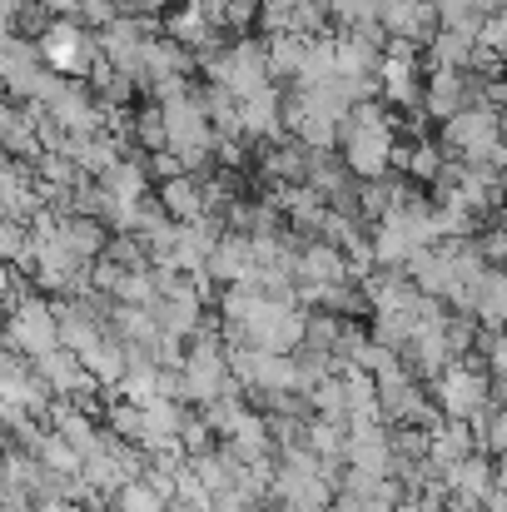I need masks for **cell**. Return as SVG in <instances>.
I'll return each instance as SVG.
<instances>
[{"mask_svg":"<svg viewBox=\"0 0 507 512\" xmlns=\"http://www.w3.org/2000/svg\"><path fill=\"white\" fill-rule=\"evenodd\" d=\"M160 209H165L174 224H199L214 214V194H209V179L199 170H179L160 184Z\"/></svg>","mask_w":507,"mask_h":512,"instance_id":"obj_7","label":"cell"},{"mask_svg":"<svg viewBox=\"0 0 507 512\" xmlns=\"http://www.w3.org/2000/svg\"><path fill=\"white\" fill-rule=\"evenodd\" d=\"M483 90H488V80H478L473 70H428V80H423V115L443 125L458 110L483 105Z\"/></svg>","mask_w":507,"mask_h":512,"instance_id":"obj_5","label":"cell"},{"mask_svg":"<svg viewBox=\"0 0 507 512\" xmlns=\"http://www.w3.org/2000/svg\"><path fill=\"white\" fill-rule=\"evenodd\" d=\"M438 145L448 160H468V165H498L503 170L507 155V135H503V115L493 105H468L453 120L438 125Z\"/></svg>","mask_w":507,"mask_h":512,"instance_id":"obj_2","label":"cell"},{"mask_svg":"<svg viewBox=\"0 0 507 512\" xmlns=\"http://www.w3.org/2000/svg\"><path fill=\"white\" fill-rule=\"evenodd\" d=\"M393 145H398V120L383 110V100H358L338 120V160L358 179H378L393 170Z\"/></svg>","mask_w":507,"mask_h":512,"instance_id":"obj_1","label":"cell"},{"mask_svg":"<svg viewBox=\"0 0 507 512\" xmlns=\"http://www.w3.org/2000/svg\"><path fill=\"white\" fill-rule=\"evenodd\" d=\"M428 70H473V60H478V35H463V30H438L428 45Z\"/></svg>","mask_w":507,"mask_h":512,"instance_id":"obj_9","label":"cell"},{"mask_svg":"<svg viewBox=\"0 0 507 512\" xmlns=\"http://www.w3.org/2000/svg\"><path fill=\"white\" fill-rule=\"evenodd\" d=\"M378 25H383L388 40H413L418 50L443 30L433 0H378Z\"/></svg>","mask_w":507,"mask_h":512,"instance_id":"obj_6","label":"cell"},{"mask_svg":"<svg viewBox=\"0 0 507 512\" xmlns=\"http://www.w3.org/2000/svg\"><path fill=\"white\" fill-rule=\"evenodd\" d=\"M0 348H10L20 358H40V353L60 348V314H55V304H45V299H15L5 309Z\"/></svg>","mask_w":507,"mask_h":512,"instance_id":"obj_4","label":"cell"},{"mask_svg":"<svg viewBox=\"0 0 507 512\" xmlns=\"http://www.w3.org/2000/svg\"><path fill=\"white\" fill-rule=\"evenodd\" d=\"M448 165V155H443V145L438 140H413V145H393V170H403L413 184H433L438 174Z\"/></svg>","mask_w":507,"mask_h":512,"instance_id":"obj_8","label":"cell"},{"mask_svg":"<svg viewBox=\"0 0 507 512\" xmlns=\"http://www.w3.org/2000/svg\"><path fill=\"white\" fill-rule=\"evenodd\" d=\"M204 75H209L214 90H229L234 100H244V95L274 85V75H269V50L254 45V40H234V45L209 50V55H204Z\"/></svg>","mask_w":507,"mask_h":512,"instance_id":"obj_3","label":"cell"}]
</instances>
